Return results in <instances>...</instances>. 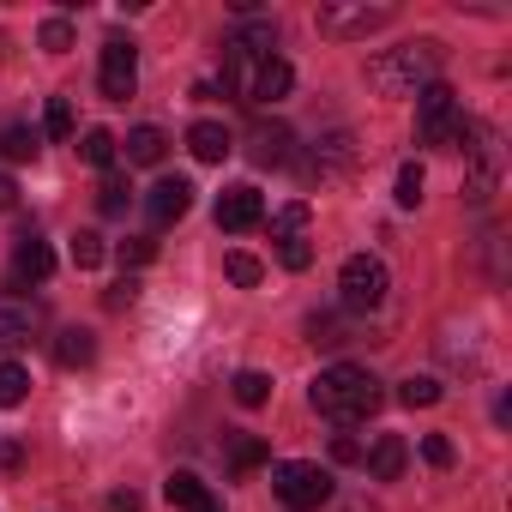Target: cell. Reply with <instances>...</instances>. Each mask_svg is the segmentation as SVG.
Instances as JSON below:
<instances>
[{
	"label": "cell",
	"instance_id": "cell-1",
	"mask_svg": "<svg viewBox=\"0 0 512 512\" xmlns=\"http://www.w3.org/2000/svg\"><path fill=\"white\" fill-rule=\"evenodd\" d=\"M440 61H446V49L434 37H416V43H398V49L368 55V85L380 97H416V91L440 85Z\"/></svg>",
	"mask_w": 512,
	"mask_h": 512
},
{
	"label": "cell",
	"instance_id": "cell-2",
	"mask_svg": "<svg viewBox=\"0 0 512 512\" xmlns=\"http://www.w3.org/2000/svg\"><path fill=\"white\" fill-rule=\"evenodd\" d=\"M308 404H314L326 422H368V416L386 404V392H380V380H374L368 368H356V362H332V368H320Z\"/></svg>",
	"mask_w": 512,
	"mask_h": 512
},
{
	"label": "cell",
	"instance_id": "cell-3",
	"mask_svg": "<svg viewBox=\"0 0 512 512\" xmlns=\"http://www.w3.org/2000/svg\"><path fill=\"white\" fill-rule=\"evenodd\" d=\"M464 127H470V121H464L452 85L416 91V145H422V151H458V145H464Z\"/></svg>",
	"mask_w": 512,
	"mask_h": 512
},
{
	"label": "cell",
	"instance_id": "cell-4",
	"mask_svg": "<svg viewBox=\"0 0 512 512\" xmlns=\"http://www.w3.org/2000/svg\"><path fill=\"white\" fill-rule=\"evenodd\" d=\"M272 494L284 500V512H320L332 500V470H320L308 458H284L272 470Z\"/></svg>",
	"mask_w": 512,
	"mask_h": 512
},
{
	"label": "cell",
	"instance_id": "cell-5",
	"mask_svg": "<svg viewBox=\"0 0 512 512\" xmlns=\"http://www.w3.org/2000/svg\"><path fill=\"white\" fill-rule=\"evenodd\" d=\"M386 290H392L386 260H374V253H350L344 272H338V302H344V314H374V308L386 302Z\"/></svg>",
	"mask_w": 512,
	"mask_h": 512
},
{
	"label": "cell",
	"instance_id": "cell-6",
	"mask_svg": "<svg viewBox=\"0 0 512 512\" xmlns=\"http://www.w3.org/2000/svg\"><path fill=\"white\" fill-rule=\"evenodd\" d=\"M392 19H398V7H386V0H380V7H368V0H356V7H338V0H332V7L314 13L320 37H338V43H350V37H374V31H386Z\"/></svg>",
	"mask_w": 512,
	"mask_h": 512
},
{
	"label": "cell",
	"instance_id": "cell-7",
	"mask_svg": "<svg viewBox=\"0 0 512 512\" xmlns=\"http://www.w3.org/2000/svg\"><path fill=\"white\" fill-rule=\"evenodd\" d=\"M464 139H470V145H458V151H470L464 199H470V205H482V199H494V187H500V145H494V133H488V127H464Z\"/></svg>",
	"mask_w": 512,
	"mask_h": 512
},
{
	"label": "cell",
	"instance_id": "cell-8",
	"mask_svg": "<svg viewBox=\"0 0 512 512\" xmlns=\"http://www.w3.org/2000/svg\"><path fill=\"white\" fill-rule=\"evenodd\" d=\"M97 85H103V97H109V103H127V97L139 91V49H133L127 37H109V43H103Z\"/></svg>",
	"mask_w": 512,
	"mask_h": 512
},
{
	"label": "cell",
	"instance_id": "cell-9",
	"mask_svg": "<svg viewBox=\"0 0 512 512\" xmlns=\"http://www.w3.org/2000/svg\"><path fill=\"white\" fill-rule=\"evenodd\" d=\"M260 223H266V193H260V187L235 181V187H223V193H217V229L247 235V229H260Z\"/></svg>",
	"mask_w": 512,
	"mask_h": 512
},
{
	"label": "cell",
	"instance_id": "cell-10",
	"mask_svg": "<svg viewBox=\"0 0 512 512\" xmlns=\"http://www.w3.org/2000/svg\"><path fill=\"white\" fill-rule=\"evenodd\" d=\"M43 332V302L19 296V290H0V350H19Z\"/></svg>",
	"mask_w": 512,
	"mask_h": 512
},
{
	"label": "cell",
	"instance_id": "cell-11",
	"mask_svg": "<svg viewBox=\"0 0 512 512\" xmlns=\"http://www.w3.org/2000/svg\"><path fill=\"white\" fill-rule=\"evenodd\" d=\"M290 151H296V133H290L284 121H253V133H247V157L260 163V169L290 163Z\"/></svg>",
	"mask_w": 512,
	"mask_h": 512
},
{
	"label": "cell",
	"instance_id": "cell-12",
	"mask_svg": "<svg viewBox=\"0 0 512 512\" xmlns=\"http://www.w3.org/2000/svg\"><path fill=\"white\" fill-rule=\"evenodd\" d=\"M49 278H55V253H49V241L19 235V247H13V284H7V290H19V284H49Z\"/></svg>",
	"mask_w": 512,
	"mask_h": 512
},
{
	"label": "cell",
	"instance_id": "cell-13",
	"mask_svg": "<svg viewBox=\"0 0 512 512\" xmlns=\"http://www.w3.org/2000/svg\"><path fill=\"white\" fill-rule=\"evenodd\" d=\"M350 163H356V145H350V133L338 127V133L314 139V157H308V181H332V175H350Z\"/></svg>",
	"mask_w": 512,
	"mask_h": 512
},
{
	"label": "cell",
	"instance_id": "cell-14",
	"mask_svg": "<svg viewBox=\"0 0 512 512\" xmlns=\"http://www.w3.org/2000/svg\"><path fill=\"white\" fill-rule=\"evenodd\" d=\"M163 500H169V506H181V512H223V506H217V494H211L193 470H169Z\"/></svg>",
	"mask_w": 512,
	"mask_h": 512
},
{
	"label": "cell",
	"instance_id": "cell-15",
	"mask_svg": "<svg viewBox=\"0 0 512 512\" xmlns=\"http://www.w3.org/2000/svg\"><path fill=\"white\" fill-rule=\"evenodd\" d=\"M145 205H151L157 223H175V217H187V205H193V181H187V175H163Z\"/></svg>",
	"mask_w": 512,
	"mask_h": 512
},
{
	"label": "cell",
	"instance_id": "cell-16",
	"mask_svg": "<svg viewBox=\"0 0 512 512\" xmlns=\"http://www.w3.org/2000/svg\"><path fill=\"white\" fill-rule=\"evenodd\" d=\"M362 464H368V476H374V482H398V476H404V464H410V446H404L398 434H380V440L362 452Z\"/></svg>",
	"mask_w": 512,
	"mask_h": 512
},
{
	"label": "cell",
	"instance_id": "cell-17",
	"mask_svg": "<svg viewBox=\"0 0 512 512\" xmlns=\"http://www.w3.org/2000/svg\"><path fill=\"white\" fill-rule=\"evenodd\" d=\"M187 151H193L199 163H223V157L235 151V139H229L223 121H193V127H187Z\"/></svg>",
	"mask_w": 512,
	"mask_h": 512
},
{
	"label": "cell",
	"instance_id": "cell-18",
	"mask_svg": "<svg viewBox=\"0 0 512 512\" xmlns=\"http://www.w3.org/2000/svg\"><path fill=\"white\" fill-rule=\"evenodd\" d=\"M223 440H229V470H235V476H253L260 464H272V446H266L260 434H241V428H235V434H223Z\"/></svg>",
	"mask_w": 512,
	"mask_h": 512
},
{
	"label": "cell",
	"instance_id": "cell-19",
	"mask_svg": "<svg viewBox=\"0 0 512 512\" xmlns=\"http://www.w3.org/2000/svg\"><path fill=\"white\" fill-rule=\"evenodd\" d=\"M37 151H43V127H31V121H13L0 133V157L7 163H37Z\"/></svg>",
	"mask_w": 512,
	"mask_h": 512
},
{
	"label": "cell",
	"instance_id": "cell-20",
	"mask_svg": "<svg viewBox=\"0 0 512 512\" xmlns=\"http://www.w3.org/2000/svg\"><path fill=\"white\" fill-rule=\"evenodd\" d=\"M163 151H169L163 127H133V133H127V163H133V169H151V163H163Z\"/></svg>",
	"mask_w": 512,
	"mask_h": 512
},
{
	"label": "cell",
	"instance_id": "cell-21",
	"mask_svg": "<svg viewBox=\"0 0 512 512\" xmlns=\"http://www.w3.org/2000/svg\"><path fill=\"white\" fill-rule=\"evenodd\" d=\"M308 223H314V211L296 199V205H284V211L272 217V241H278V247H302V241H308Z\"/></svg>",
	"mask_w": 512,
	"mask_h": 512
},
{
	"label": "cell",
	"instance_id": "cell-22",
	"mask_svg": "<svg viewBox=\"0 0 512 512\" xmlns=\"http://www.w3.org/2000/svg\"><path fill=\"white\" fill-rule=\"evenodd\" d=\"M97 356V332H85V326H67L61 338H55V362L61 368H85Z\"/></svg>",
	"mask_w": 512,
	"mask_h": 512
},
{
	"label": "cell",
	"instance_id": "cell-23",
	"mask_svg": "<svg viewBox=\"0 0 512 512\" xmlns=\"http://www.w3.org/2000/svg\"><path fill=\"white\" fill-rule=\"evenodd\" d=\"M229 392H235V404H241V410H260V404L272 398V374H260V368H241V374L229 380Z\"/></svg>",
	"mask_w": 512,
	"mask_h": 512
},
{
	"label": "cell",
	"instance_id": "cell-24",
	"mask_svg": "<svg viewBox=\"0 0 512 512\" xmlns=\"http://www.w3.org/2000/svg\"><path fill=\"white\" fill-rule=\"evenodd\" d=\"M31 398V368L25 362H0V410H19Z\"/></svg>",
	"mask_w": 512,
	"mask_h": 512
},
{
	"label": "cell",
	"instance_id": "cell-25",
	"mask_svg": "<svg viewBox=\"0 0 512 512\" xmlns=\"http://www.w3.org/2000/svg\"><path fill=\"white\" fill-rule=\"evenodd\" d=\"M43 133H49V139H79L73 97H49V109H43Z\"/></svg>",
	"mask_w": 512,
	"mask_h": 512
},
{
	"label": "cell",
	"instance_id": "cell-26",
	"mask_svg": "<svg viewBox=\"0 0 512 512\" xmlns=\"http://www.w3.org/2000/svg\"><path fill=\"white\" fill-rule=\"evenodd\" d=\"M115 151H121V139H115L109 127H91V133L79 139V157H85L91 169H109V163H115Z\"/></svg>",
	"mask_w": 512,
	"mask_h": 512
},
{
	"label": "cell",
	"instance_id": "cell-27",
	"mask_svg": "<svg viewBox=\"0 0 512 512\" xmlns=\"http://www.w3.org/2000/svg\"><path fill=\"white\" fill-rule=\"evenodd\" d=\"M127 199H133V181L109 169V175L97 181V211H103V217H121V211H127Z\"/></svg>",
	"mask_w": 512,
	"mask_h": 512
},
{
	"label": "cell",
	"instance_id": "cell-28",
	"mask_svg": "<svg viewBox=\"0 0 512 512\" xmlns=\"http://www.w3.org/2000/svg\"><path fill=\"white\" fill-rule=\"evenodd\" d=\"M422 187H428L422 163H416V157H410V163H398V193H392V199H398L404 211H416V205H422Z\"/></svg>",
	"mask_w": 512,
	"mask_h": 512
},
{
	"label": "cell",
	"instance_id": "cell-29",
	"mask_svg": "<svg viewBox=\"0 0 512 512\" xmlns=\"http://www.w3.org/2000/svg\"><path fill=\"white\" fill-rule=\"evenodd\" d=\"M398 404H410V410H428V404H440V380H434V374H410V380L398 386Z\"/></svg>",
	"mask_w": 512,
	"mask_h": 512
},
{
	"label": "cell",
	"instance_id": "cell-30",
	"mask_svg": "<svg viewBox=\"0 0 512 512\" xmlns=\"http://www.w3.org/2000/svg\"><path fill=\"white\" fill-rule=\"evenodd\" d=\"M67 253H73V266H79V272H97V266H103V235H97V229H79Z\"/></svg>",
	"mask_w": 512,
	"mask_h": 512
},
{
	"label": "cell",
	"instance_id": "cell-31",
	"mask_svg": "<svg viewBox=\"0 0 512 512\" xmlns=\"http://www.w3.org/2000/svg\"><path fill=\"white\" fill-rule=\"evenodd\" d=\"M223 272H229V284H241V290H253V284L266 278V266L253 260V253H229V260H223Z\"/></svg>",
	"mask_w": 512,
	"mask_h": 512
},
{
	"label": "cell",
	"instance_id": "cell-32",
	"mask_svg": "<svg viewBox=\"0 0 512 512\" xmlns=\"http://www.w3.org/2000/svg\"><path fill=\"white\" fill-rule=\"evenodd\" d=\"M308 338H314L320 350H338V344H350V338H344V320H338V314H314V320H308Z\"/></svg>",
	"mask_w": 512,
	"mask_h": 512
},
{
	"label": "cell",
	"instance_id": "cell-33",
	"mask_svg": "<svg viewBox=\"0 0 512 512\" xmlns=\"http://www.w3.org/2000/svg\"><path fill=\"white\" fill-rule=\"evenodd\" d=\"M151 260H157V241H151V235H127V241H121V266H127V272H133V266H151Z\"/></svg>",
	"mask_w": 512,
	"mask_h": 512
},
{
	"label": "cell",
	"instance_id": "cell-34",
	"mask_svg": "<svg viewBox=\"0 0 512 512\" xmlns=\"http://www.w3.org/2000/svg\"><path fill=\"white\" fill-rule=\"evenodd\" d=\"M37 43H43L49 55H67V49H73V25H67V19H49V25L37 31Z\"/></svg>",
	"mask_w": 512,
	"mask_h": 512
},
{
	"label": "cell",
	"instance_id": "cell-35",
	"mask_svg": "<svg viewBox=\"0 0 512 512\" xmlns=\"http://www.w3.org/2000/svg\"><path fill=\"white\" fill-rule=\"evenodd\" d=\"M422 458H428L434 470H452V440H446V434H422Z\"/></svg>",
	"mask_w": 512,
	"mask_h": 512
},
{
	"label": "cell",
	"instance_id": "cell-36",
	"mask_svg": "<svg viewBox=\"0 0 512 512\" xmlns=\"http://www.w3.org/2000/svg\"><path fill=\"white\" fill-rule=\"evenodd\" d=\"M133 302H139V278L127 272V278H121V284L109 290V308H133Z\"/></svg>",
	"mask_w": 512,
	"mask_h": 512
},
{
	"label": "cell",
	"instance_id": "cell-37",
	"mask_svg": "<svg viewBox=\"0 0 512 512\" xmlns=\"http://www.w3.org/2000/svg\"><path fill=\"white\" fill-rule=\"evenodd\" d=\"M332 458H338V464H362V440L338 434V440H332Z\"/></svg>",
	"mask_w": 512,
	"mask_h": 512
},
{
	"label": "cell",
	"instance_id": "cell-38",
	"mask_svg": "<svg viewBox=\"0 0 512 512\" xmlns=\"http://www.w3.org/2000/svg\"><path fill=\"white\" fill-rule=\"evenodd\" d=\"M0 470H25V440H0Z\"/></svg>",
	"mask_w": 512,
	"mask_h": 512
},
{
	"label": "cell",
	"instance_id": "cell-39",
	"mask_svg": "<svg viewBox=\"0 0 512 512\" xmlns=\"http://www.w3.org/2000/svg\"><path fill=\"white\" fill-rule=\"evenodd\" d=\"M0 211H19V187H13V175H0Z\"/></svg>",
	"mask_w": 512,
	"mask_h": 512
},
{
	"label": "cell",
	"instance_id": "cell-40",
	"mask_svg": "<svg viewBox=\"0 0 512 512\" xmlns=\"http://www.w3.org/2000/svg\"><path fill=\"white\" fill-rule=\"evenodd\" d=\"M109 512H139V494L127 488V494H109Z\"/></svg>",
	"mask_w": 512,
	"mask_h": 512
}]
</instances>
